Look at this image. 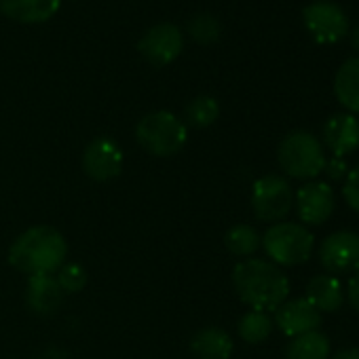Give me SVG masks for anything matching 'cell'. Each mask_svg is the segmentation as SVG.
<instances>
[{
    "label": "cell",
    "instance_id": "obj_15",
    "mask_svg": "<svg viewBox=\"0 0 359 359\" xmlns=\"http://www.w3.org/2000/svg\"><path fill=\"white\" fill-rule=\"evenodd\" d=\"M62 7V0H0V13L20 24L49 22Z\"/></svg>",
    "mask_w": 359,
    "mask_h": 359
},
{
    "label": "cell",
    "instance_id": "obj_14",
    "mask_svg": "<svg viewBox=\"0 0 359 359\" xmlns=\"http://www.w3.org/2000/svg\"><path fill=\"white\" fill-rule=\"evenodd\" d=\"M64 290L60 287L55 275H41L28 279L26 290V302L32 313L36 315H51L55 313L64 302Z\"/></svg>",
    "mask_w": 359,
    "mask_h": 359
},
{
    "label": "cell",
    "instance_id": "obj_28",
    "mask_svg": "<svg viewBox=\"0 0 359 359\" xmlns=\"http://www.w3.org/2000/svg\"><path fill=\"white\" fill-rule=\"evenodd\" d=\"M332 359H359V348H342V351H338Z\"/></svg>",
    "mask_w": 359,
    "mask_h": 359
},
{
    "label": "cell",
    "instance_id": "obj_9",
    "mask_svg": "<svg viewBox=\"0 0 359 359\" xmlns=\"http://www.w3.org/2000/svg\"><path fill=\"white\" fill-rule=\"evenodd\" d=\"M319 262L327 275H344L359 271V235L353 231H336L319 245Z\"/></svg>",
    "mask_w": 359,
    "mask_h": 359
},
{
    "label": "cell",
    "instance_id": "obj_20",
    "mask_svg": "<svg viewBox=\"0 0 359 359\" xmlns=\"http://www.w3.org/2000/svg\"><path fill=\"white\" fill-rule=\"evenodd\" d=\"M224 245L233 256L248 260L262 248V235L250 224H235L226 231Z\"/></svg>",
    "mask_w": 359,
    "mask_h": 359
},
{
    "label": "cell",
    "instance_id": "obj_19",
    "mask_svg": "<svg viewBox=\"0 0 359 359\" xmlns=\"http://www.w3.org/2000/svg\"><path fill=\"white\" fill-rule=\"evenodd\" d=\"M332 344L319 330L294 336L285 346V359H327Z\"/></svg>",
    "mask_w": 359,
    "mask_h": 359
},
{
    "label": "cell",
    "instance_id": "obj_26",
    "mask_svg": "<svg viewBox=\"0 0 359 359\" xmlns=\"http://www.w3.org/2000/svg\"><path fill=\"white\" fill-rule=\"evenodd\" d=\"M327 175V180L332 182H344L346 175H348V165L344 158H338V156H332V158H325V165H323V171Z\"/></svg>",
    "mask_w": 359,
    "mask_h": 359
},
{
    "label": "cell",
    "instance_id": "obj_29",
    "mask_svg": "<svg viewBox=\"0 0 359 359\" xmlns=\"http://www.w3.org/2000/svg\"><path fill=\"white\" fill-rule=\"evenodd\" d=\"M351 45H353V49L359 53V26L351 30Z\"/></svg>",
    "mask_w": 359,
    "mask_h": 359
},
{
    "label": "cell",
    "instance_id": "obj_23",
    "mask_svg": "<svg viewBox=\"0 0 359 359\" xmlns=\"http://www.w3.org/2000/svg\"><path fill=\"white\" fill-rule=\"evenodd\" d=\"M187 28H189V34L193 36V41H197L199 45H214L222 36V24L212 13L193 15L187 24Z\"/></svg>",
    "mask_w": 359,
    "mask_h": 359
},
{
    "label": "cell",
    "instance_id": "obj_25",
    "mask_svg": "<svg viewBox=\"0 0 359 359\" xmlns=\"http://www.w3.org/2000/svg\"><path fill=\"white\" fill-rule=\"evenodd\" d=\"M342 197L348 203V208L359 214V165L348 169V175L342 187Z\"/></svg>",
    "mask_w": 359,
    "mask_h": 359
},
{
    "label": "cell",
    "instance_id": "obj_13",
    "mask_svg": "<svg viewBox=\"0 0 359 359\" xmlns=\"http://www.w3.org/2000/svg\"><path fill=\"white\" fill-rule=\"evenodd\" d=\"M323 146L332 152V156L344 158L359 148V118L348 112L332 114L321 129Z\"/></svg>",
    "mask_w": 359,
    "mask_h": 359
},
{
    "label": "cell",
    "instance_id": "obj_27",
    "mask_svg": "<svg viewBox=\"0 0 359 359\" xmlns=\"http://www.w3.org/2000/svg\"><path fill=\"white\" fill-rule=\"evenodd\" d=\"M344 298L348 300L351 309L359 313V271L348 279V285H346V292H344Z\"/></svg>",
    "mask_w": 359,
    "mask_h": 359
},
{
    "label": "cell",
    "instance_id": "obj_1",
    "mask_svg": "<svg viewBox=\"0 0 359 359\" xmlns=\"http://www.w3.org/2000/svg\"><path fill=\"white\" fill-rule=\"evenodd\" d=\"M233 287L252 311H277L290 296V279L281 266L262 258H248L233 269Z\"/></svg>",
    "mask_w": 359,
    "mask_h": 359
},
{
    "label": "cell",
    "instance_id": "obj_16",
    "mask_svg": "<svg viewBox=\"0 0 359 359\" xmlns=\"http://www.w3.org/2000/svg\"><path fill=\"white\" fill-rule=\"evenodd\" d=\"M233 351H235V342L231 334L216 325L201 327L191 338V353L197 359H231Z\"/></svg>",
    "mask_w": 359,
    "mask_h": 359
},
{
    "label": "cell",
    "instance_id": "obj_2",
    "mask_svg": "<svg viewBox=\"0 0 359 359\" xmlns=\"http://www.w3.org/2000/svg\"><path fill=\"white\" fill-rule=\"evenodd\" d=\"M68 243L53 226H32L24 231L9 248V264L30 277L53 275L66 264Z\"/></svg>",
    "mask_w": 359,
    "mask_h": 359
},
{
    "label": "cell",
    "instance_id": "obj_3",
    "mask_svg": "<svg viewBox=\"0 0 359 359\" xmlns=\"http://www.w3.org/2000/svg\"><path fill=\"white\" fill-rule=\"evenodd\" d=\"M137 144L152 156L167 158L177 152L189 142L187 123L169 110H156L142 116L135 125Z\"/></svg>",
    "mask_w": 359,
    "mask_h": 359
},
{
    "label": "cell",
    "instance_id": "obj_4",
    "mask_svg": "<svg viewBox=\"0 0 359 359\" xmlns=\"http://www.w3.org/2000/svg\"><path fill=\"white\" fill-rule=\"evenodd\" d=\"M277 161L285 175L296 180H315L323 171L325 150L319 137H315L311 131L298 129L281 140L277 148Z\"/></svg>",
    "mask_w": 359,
    "mask_h": 359
},
{
    "label": "cell",
    "instance_id": "obj_5",
    "mask_svg": "<svg viewBox=\"0 0 359 359\" xmlns=\"http://www.w3.org/2000/svg\"><path fill=\"white\" fill-rule=\"evenodd\" d=\"M262 248L277 266H298L313 256L315 237L298 222H277L262 235Z\"/></svg>",
    "mask_w": 359,
    "mask_h": 359
},
{
    "label": "cell",
    "instance_id": "obj_10",
    "mask_svg": "<svg viewBox=\"0 0 359 359\" xmlns=\"http://www.w3.org/2000/svg\"><path fill=\"white\" fill-rule=\"evenodd\" d=\"M81 165L83 171L95 182H108L123 171V150L108 135L93 137L83 152Z\"/></svg>",
    "mask_w": 359,
    "mask_h": 359
},
{
    "label": "cell",
    "instance_id": "obj_17",
    "mask_svg": "<svg viewBox=\"0 0 359 359\" xmlns=\"http://www.w3.org/2000/svg\"><path fill=\"white\" fill-rule=\"evenodd\" d=\"M319 313H334L344 304V287L334 275H317L306 283L304 296Z\"/></svg>",
    "mask_w": 359,
    "mask_h": 359
},
{
    "label": "cell",
    "instance_id": "obj_11",
    "mask_svg": "<svg viewBox=\"0 0 359 359\" xmlns=\"http://www.w3.org/2000/svg\"><path fill=\"white\" fill-rule=\"evenodd\" d=\"M294 208L300 222L309 226H321L334 214L336 197L327 182L311 180V182L300 187L298 193L294 195Z\"/></svg>",
    "mask_w": 359,
    "mask_h": 359
},
{
    "label": "cell",
    "instance_id": "obj_7",
    "mask_svg": "<svg viewBox=\"0 0 359 359\" xmlns=\"http://www.w3.org/2000/svg\"><path fill=\"white\" fill-rule=\"evenodd\" d=\"M306 32L319 45H334L348 34V18L332 0H315L302 11Z\"/></svg>",
    "mask_w": 359,
    "mask_h": 359
},
{
    "label": "cell",
    "instance_id": "obj_24",
    "mask_svg": "<svg viewBox=\"0 0 359 359\" xmlns=\"http://www.w3.org/2000/svg\"><path fill=\"white\" fill-rule=\"evenodd\" d=\"M64 294H79L87 285V269L79 262H66L55 275Z\"/></svg>",
    "mask_w": 359,
    "mask_h": 359
},
{
    "label": "cell",
    "instance_id": "obj_8",
    "mask_svg": "<svg viewBox=\"0 0 359 359\" xmlns=\"http://www.w3.org/2000/svg\"><path fill=\"white\" fill-rule=\"evenodd\" d=\"M184 49V34L175 24L163 22L144 32L137 41V51L152 66H167L175 62Z\"/></svg>",
    "mask_w": 359,
    "mask_h": 359
},
{
    "label": "cell",
    "instance_id": "obj_12",
    "mask_svg": "<svg viewBox=\"0 0 359 359\" xmlns=\"http://www.w3.org/2000/svg\"><path fill=\"white\" fill-rule=\"evenodd\" d=\"M273 323L285 336L294 338V336L319 330V325L323 323V317L306 298H294V300H285L281 306H277Z\"/></svg>",
    "mask_w": 359,
    "mask_h": 359
},
{
    "label": "cell",
    "instance_id": "obj_22",
    "mask_svg": "<svg viewBox=\"0 0 359 359\" xmlns=\"http://www.w3.org/2000/svg\"><path fill=\"white\" fill-rule=\"evenodd\" d=\"M218 118H220V104L212 95H197L195 100L189 102L184 110L187 127L191 125L197 129H205V127H212Z\"/></svg>",
    "mask_w": 359,
    "mask_h": 359
},
{
    "label": "cell",
    "instance_id": "obj_21",
    "mask_svg": "<svg viewBox=\"0 0 359 359\" xmlns=\"http://www.w3.org/2000/svg\"><path fill=\"white\" fill-rule=\"evenodd\" d=\"M273 327H275L273 317L264 311H248L237 323V332H239L241 340L248 344L264 342L273 334Z\"/></svg>",
    "mask_w": 359,
    "mask_h": 359
},
{
    "label": "cell",
    "instance_id": "obj_18",
    "mask_svg": "<svg viewBox=\"0 0 359 359\" xmlns=\"http://www.w3.org/2000/svg\"><path fill=\"white\" fill-rule=\"evenodd\" d=\"M334 95L348 114H359V57L342 62L334 76Z\"/></svg>",
    "mask_w": 359,
    "mask_h": 359
},
{
    "label": "cell",
    "instance_id": "obj_6",
    "mask_svg": "<svg viewBox=\"0 0 359 359\" xmlns=\"http://www.w3.org/2000/svg\"><path fill=\"white\" fill-rule=\"evenodd\" d=\"M252 212L260 222H283L294 208V191L283 175L269 173L258 177L252 187Z\"/></svg>",
    "mask_w": 359,
    "mask_h": 359
}]
</instances>
